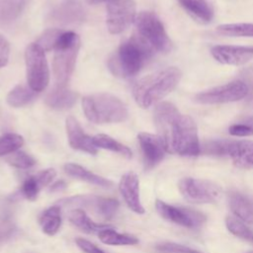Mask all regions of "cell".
<instances>
[{
  "mask_svg": "<svg viewBox=\"0 0 253 253\" xmlns=\"http://www.w3.org/2000/svg\"><path fill=\"white\" fill-rule=\"evenodd\" d=\"M153 119L167 152L189 157L200 154L198 127L193 118L181 114L169 102H160L155 107Z\"/></svg>",
  "mask_w": 253,
  "mask_h": 253,
  "instance_id": "6da1fadb",
  "label": "cell"
},
{
  "mask_svg": "<svg viewBox=\"0 0 253 253\" xmlns=\"http://www.w3.org/2000/svg\"><path fill=\"white\" fill-rule=\"evenodd\" d=\"M182 77L179 68L170 66L139 79L132 87V95L136 104L149 108L171 93Z\"/></svg>",
  "mask_w": 253,
  "mask_h": 253,
  "instance_id": "7a4b0ae2",
  "label": "cell"
},
{
  "mask_svg": "<svg viewBox=\"0 0 253 253\" xmlns=\"http://www.w3.org/2000/svg\"><path fill=\"white\" fill-rule=\"evenodd\" d=\"M153 48L139 36L123 42L109 60V68L116 76L129 77L139 72L145 61L151 57Z\"/></svg>",
  "mask_w": 253,
  "mask_h": 253,
  "instance_id": "3957f363",
  "label": "cell"
},
{
  "mask_svg": "<svg viewBox=\"0 0 253 253\" xmlns=\"http://www.w3.org/2000/svg\"><path fill=\"white\" fill-rule=\"evenodd\" d=\"M82 109L86 118L94 124L124 122L128 115L126 105L109 93H96L84 97Z\"/></svg>",
  "mask_w": 253,
  "mask_h": 253,
  "instance_id": "277c9868",
  "label": "cell"
},
{
  "mask_svg": "<svg viewBox=\"0 0 253 253\" xmlns=\"http://www.w3.org/2000/svg\"><path fill=\"white\" fill-rule=\"evenodd\" d=\"M79 48L80 39L78 35L71 31H63L53 49L52 66L57 85L64 86L71 76Z\"/></svg>",
  "mask_w": 253,
  "mask_h": 253,
  "instance_id": "5b68a950",
  "label": "cell"
},
{
  "mask_svg": "<svg viewBox=\"0 0 253 253\" xmlns=\"http://www.w3.org/2000/svg\"><path fill=\"white\" fill-rule=\"evenodd\" d=\"M135 25L139 37L153 49L160 52H167L171 49V40L156 14L150 11L140 12L135 18Z\"/></svg>",
  "mask_w": 253,
  "mask_h": 253,
  "instance_id": "8992f818",
  "label": "cell"
},
{
  "mask_svg": "<svg viewBox=\"0 0 253 253\" xmlns=\"http://www.w3.org/2000/svg\"><path fill=\"white\" fill-rule=\"evenodd\" d=\"M27 80L36 92L43 91L49 82V69L44 50L37 43H31L25 51Z\"/></svg>",
  "mask_w": 253,
  "mask_h": 253,
  "instance_id": "52a82bcc",
  "label": "cell"
},
{
  "mask_svg": "<svg viewBox=\"0 0 253 253\" xmlns=\"http://www.w3.org/2000/svg\"><path fill=\"white\" fill-rule=\"evenodd\" d=\"M178 188L185 200L193 204H213L221 196L218 185L203 179L183 178L179 181Z\"/></svg>",
  "mask_w": 253,
  "mask_h": 253,
  "instance_id": "ba28073f",
  "label": "cell"
},
{
  "mask_svg": "<svg viewBox=\"0 0 253 253\" xmlns=\"http://www.w3.org/2000/svg\"><path fill=\"white\" fill-rule=\"evenodd\" d=\"M247 93V85L243 81L235 80L220 86L205 90L197 94L195 100L200 104L207 105L231 103L243 99L244 97H246Z\"/></svg>",
  "mask_w": 253,
  "mask_h": 253,
  "instance_id": "9c48e42d",
  "label": "cell"
},
{
  "mask_svg": "<svg viewBox=\"0 0 253 253\" xmlns=\"http://www.w3.org/2000/svg\"><path fill=\"white\" fill-rule=\"evenodd\" d=\"M155 209L164 219L189 229L200 228L207 219L206 215L201 211L193 209L172 206L161 200L155 201Z\"/></svg>",
  "mask_w": 253,
  "mask_h": 253,
  "instance_id": "30bf717a",
  "label": "cell"
},
{
  "mask_svg": "<svg viewBox=\"0 0 253 253\" xmlns=\"http://www.w3.org/2000/svg\"><path fill=\"white\" fill-rule=\"evenodd\" d=\"M134 0H111L107 6V27L111 34L124 32L136 18Z\"/></svg>",
  "mask_w": 253,
  "mask_h": 253,
  "instance_id": "8fae6325",
  "label": "cell"
},
{
  "mask_svg": "<svg viewBox=\"0 0 253 253\" xmlns=\"http://www.w3.org/2000/svg\"><path fill=\"white\" fill-rule=\"evenodd\" d=\"M86 12L79 0H62L48 12V20L57 25H74L82 23Z\"/></svg>",
  "mask_w": 253,
  "mask_h": 253,
  "instance_id": "7c38bea8",
  "label": "cell"
},
{
  "mask_svg": "<svg viewBox=\"0 0 253 253\" xmlns=\"http://www.w3.org/2000/svg\"><path fill=\"white\" fill-rule=\"evenodd\" d=\"M211 54L221 64L238 66L253 59V46L214 45L211 48Z\"/></svg>",
  "mask_w": 253,
  "mask_h": 253,
  "instance_id": "4fadbf2b",
  "label": "cell"
},
{
  "mask_svg": "<svg viewBox=\"0 0 253 253\" xmlns=\"http://www.w3.org/2000/svg\"><path fill=\"white\" fill-rule=\"evenodd\" d=\"M137 138L142 151L145 169L148 170L155 167L164 158L167 152L161 137L148 132H140Z\"/></svg>",
  "mask_w": 253,
  "mask_h": 253,
  "instance_id": "5bb4252c",
  "label": "cell"
},
{
  "mask_svg": "<svg viewBox=\"0 0 253 253\" xmlns=\"http://www.w3.org/2000/svg\"><path fill=\"white\" fill-rule=\"evenodd\" d=\"M76 205L93 211V212L105 219H112L118 212L120 203L114 198H104L94 195H81L76 198Z\"/></svg>",
  "mask_w": 253,
  "mask_h": 253,
  "instance_id": "9a60e30c",
  "label": "cell"
},
{
  "mask_svg": "<svg viewBox=\"0 0 253 253\" xmlns=\"http://www.w3.org/2000/svg\"><path fill=\"white\" fill-rule=\"evenodd\" d=\"M120 193L127 208L135 213L142 214L145 210L140 202L139 179L134 172L124 174L119 182Z\"/></svg>",
  "mask_w": 253,
  "mask_h": 253,
  "instance_id": "2e32d148",
  "label": "cell"
},
{
  "mask_svg": "<svg viewBox=\"0 0 253 253\" xmlns=\"http://www.w3.org/2000/svg\"><path fill=\"white\" fill-rule=\"evenodd\" d=\"M66 132L69 145L73 149L84 151L92 155L97 153L98 150L93 143V137L84 131L75 118L68 117L66 119Z\"/></svg>",
  "mask_w": 253,
  "mask_h": 253,
  "instance_id": "e0dca14e",
  "label": "cell"
},
{
  "mask_svg": "<svg viewBox=\"0 0 253 253\" xmlns=\"http://www.w3.org/2000/svg\"><path fill=\"white\" fill-rule=\"evenodd\" d=\"M56 176V171L53 168H47L38 172L37 174L28 177L22 184L20 189L21 195L29 200L35 201L38 198L41 190L49 185Z\"/></svg>",
  "mask_w": 253,
  "mask_h": 253,
  "instance_id": "ac0fdd59",
  "label": "cell"
},
{
  "mask_svg": "<svg viewBox=\"0 0 253 253\" xmlns=\"http://www.w3.org/2000/svg\"><path fill=\"white\" fill-rule=\"evenodd\" d=\"M227 155L232 163L242 169L253 168V140H229Z\"/></svg>",
  "mask_w": 253,
  "mask_h": 253,
  "instance_id": "d6986e66",
  "label": "cell"
},
{
  "mask_svg": "<svg viewBox=\"0 0 253 253\" xmlns=\"http://www.w3.org/2000/svg\"><path fill=\"white\" fill-rule=\"evenodd\" d=\"M76 100L77 94L62 85H57L51 89L45 97L46 105L55 110L69 109L76 103Z\"/></svg>",
  "mask_w": 253,
  "mask_h": 253,
  "instance_id": "ffe728a7",
  "label": "cell"
},
{
  "mask_svg": "<svg viewBox=\"0 0 253 253\" xmlns=\"http://www.w3.org/2000/svg\"><path fill=\"white\" fill-rule=\"evenodd\" d=\"M63 168H64L65 173L74 179L81 180V181L87 182L89 184L103 187V188H111L113 186L112 181L87 170L86 168L82 167L79 164L66 163Z\"/></svg>",
  "mask_w": 253,
  "mask_h": 253,
  "instance_id": "44dd1931",
  "label": "cell"
},
{
  "mask_svg": "<svg viewBox=\"0 0 253 253\" xmlns=\"http://www.w3.org/2000/svg\"><path fill=\"white\" fill-rule=\"evenodd\" d=\"M229 208L231 211L246 223L253 224V202L244 195L233 192L230 194Z\"/></svg>",
  "mask_w": 253,
  "mask_h": 253,
  "instance_id": "7402d4cb",
  "label": "cell"
},
{
  "mask_svg": "<svg viewBox=\"0 0 253 253\" xmlns=\"http://www.w3.org/2000/svg\"><path fill=\"white\" fill-rule=\"evenodd\" d=\"M67 217L73 225H75L76 227H78L82 231H84L86 233H89V234H94V233L97 234L102 229H105L107 227L112 226L111 224L98 223V222L93 221L88 216V214L84 211V210H82L80 208H76V209L71 210L68 212Z\"/></svg>",
  "mask_w": 253,
  "mask_h": 253,
  "instance_id": "603a6c76",
  "label": "cell"
},
{
  "mask_svg": "<svg viewBox=\"0 0 253 253\" xmlns=\"http://www.w3.org/2000/svg\"><path fill=\"white\" fill-rule=\"evenodd\" d=\"M42 230L48 236L55 235L61 226V207L58 205L50 206L45 209L39 217Z\"/></svg>",
  "mask_w": 253,
  "mask_h": 253,
  "instance_id": "cb8c5ba5",
  "label": "cell"
},
{
  "mask_svg": "<svg viewBox=\"0 0 253 253\" xmlns=\"http://www.w3.org/2000/svg\"><path fill=\"white\" fill-rule=\"evenodd\" d=\"M30 0H0V25L9 26L19 19Z\"/></svg>",
  "mask_w": 253,
  "mask_h": 253,
  "instance_id": "d4e9b609",
  "label": "cell"
},
{
  "mask_svg": "<svg viewBox=\"0 0 253 253\" xmlns=\"http://www.w3.org/2000/svg\"><path fill=\"white\" fill-rule=\"evenodd\" d=\"M179 4L196 20L201 23H210L213 17V11L207 0H177Z\"/></svg>",
  "mask_w": 253,
  "mask_h": 253,
  "instance_id": "484cf974",
  "label": "cell"
},
{
  "mask_svg": "<svg viewBox=\"0 0 253 253\" xmlns=\"http://www.w3.org/2000/svg\"><path fill=\"white\" fill-rule=\"evenodd\" d=\"M97 235L107 245H135L139 242L137 237L126 233H120L113 226L102 229Z\"/></svg>",
  "mask_w": 253,
  "mask_h": 253,
  "instance_id": "4316f807",
  "label": "cell"
},
{
  "mask_svg": "<svg viewBox=\"0 0 253 253\" xmlns=\"http://www.w3.org/2000/svg\"><path fill=\"white\" fill-rule=\"evenodd\" d=\"M37 97V92L31 87L20 84L15 86L7 95V103L14 108H20L33 102Z\"/></svg>",
  "mask_w": 253,
  "mask_h": 253,
  "instance_id": "83f0119b",
  "label": "cell"
},
{
  "mask_svg": "<svg viewBox=\"0 0 253 253\" xmlns=\"http://www.w3.org/2000/svg\"><path fill=\"white\" fill-rule=\"evenodd\" d=\"M93 143L97 148L99 147V148L117 152V153L125 156L126 158H130L132 155L131 150L127 146L117 141L110 135H107L104 133L96 134L95 136H93Z\"/></svg>",
  "mask_w": 253,
  "mask_h": 253,
  "instance_id": "f1b7e54d",
  "label": "cell"
},
{
  "mask_svg": "<svg viewBox=\"0 0 253 253\" xmlns=\"http://www.w3.org/2000/svg\"><path fill=\"white\" fill-rule=\"evenodd\" d=\"M216 32L228 37H248L253 38V23L222 24L216 27Z\"/></svg>",
  "mask_w": 253,
  "mask_h": 253,
  "instance_id": "f546056e",
  "label": "cell"
},
{
  "mask_svg": "<svg viewBox=\"0 0 253 253\" xmlns=\"http://www.w3.org/2000/svg\"><path fill=\"white\" fill-rule=\"evenodd\" d=\"M225 225L229 232H231L233 235L253 243V230H251L239 219L233 216H227L225 218Z\"/></svg>",
  "mask_w": 253,
  "mask_h": 253,
  "instance_id": "4dcf8cb0",
  "label": "cell"
},
{
  "mask_svg": "<svg viewBox=\"0 0 253 253\" xmlns=\"http://www.w3.org/2000/svg\"><path fill=\"white\" fill-rule=\"evenodd\" d=\"M24 144V138L17 133H5L0 136V157L12 154Z\"/></svg>",
  "mask_w": 253,
  "mask_h": 253,
  "instance_id": "1f68e13d",
  "label": "cell"
},
{
  "mask_svg": "<svg viewBox=\"0 0 253 253\" xmlns=\"http://www.w3.org/2000/svg\"><path fill=\"white\" fill-rule=\"evenodd\" d=\"M63 30L60 29H48L42 33V35L37 41V43L44 50L54 49Z\"/></svg>",
  "mask_w": 253,
  "mask_h": 253,
  "instance_id": "d6a6232c",
  "label": "cell"
},
{
  "mask_svg": "<svg viewBox=\"0 0 253 253\" xmlns=\"http://www.w3.org/2000/svg\"><path fill=\"white\" fill-rule=\"evenodd\" d=\"M8 163L19 169H28L36 164V160L30 154L17 150L13 152L7 159Z\"/></svg>",
  "mask_w": 253,
  "mask_h": 253,
  "instance_id": "836d02e7",
  "label": "cell"
},
{
  "mask_svg": "<svg viewBox=\"0 0 253 253\" xmlns=\"http://www.w3.org/2000/svg\"><path fill=\"white\" fill-rule=\"evenodd\" d=\"M156 250L162 253H202L201 251L191 248L189 246L174 242L160 243L156 246Z\"/></svg>",
  "mask_w": 253,
  "mask_h": 253,
  "instance_id": "e575fe53",
  "label": "cell"
},
{
  "mask_svg": "<svg viewBox=\"0 0 253 253\" xmlns=\"http://www.w3.org/2000/svg\"><path fill=\"white\" fill-rule=\"evenodd\" d=\"M229 140L221 139V140H211L205 144V152L210 155L223 156L227 155Z\"/></svg>",
  "mask_w": 253,
  "mask_h": 253,
  "instance_id": "d590c367",
  "label": "cell"
},
{
  "mask_svg": "<svg viewBox=\"0 0 253 253\" xmlns=\"http://www.w3.org/2000/svg\"><path fill=\"white\" fill-rule=\"evenodd\" d=\"M228 131L234 136H250L253 135V119L244 124H234L228 127Z\"/></svg>",
  "mask_w": 253,
  "mask_h": 253,
  "instance_id": "8d00e7d4",
  "label": "cell"
},
{
  "mask_svg": "<svg viewBox=\"0 0 253 253\" xmlns=\"http://www.w3.org/2000/svg\"><path fill=\"white\" fill-rule=\"evenodd\" d=\"M75 243L84 253H106L104 250L99 248L97 245L92 243L91 241L84 238H76Z\"/></svg>",
  "mask_w": 253,
  "mask_h": 253,
  "instance_id": "74e56055",
  "label": "cell"
},
{
  "mask_svg": "<svg viewBox=\"0 0 253 253\" xmlns=\"http://www.w3.org/2000/svg\"><path fill=\"white\" fill-rule=\"evenodd\" d=\"M9 56H10L9 42L2 35H0V67H3L8 63Z\"/></svg>",
  "mask_w": 253,
  "mask_h": 253,
  "instance_id": "f35d334b",
  "label": "cell"
},
{
  "mask_svg": "<svg viewBox=\"0 0 253 253\" xmlns=\"http://www.w3.org/2000/svg\"><path fill=\"white\" fill-rule=\"evenodd\" d=\"M65 186H66V185H65L64 181H56V182H54V183L50 186V191H51V192L59 191V190H62Z\"/></svg>",
  "mask_w": 253,
  "mask_h": 253,
  "instance_id": "ab89813d",
  "label": "cell"
},
{
  "mask_svg": "<svg viewBox=\"0 0 253 253\" xmlns=\"http://www.w3.org/2000/svg\"><path fill=\"white\" fill-rule=\"evenodd\" d=\"M89 3L92 4H97V3H102V2H106V1H111V0H87Z\"/></svg>",
  "mask_w": 253,
  "mask_h": 253,
  "instance_id": "60d3db41",
  "label": "cell"
},
{
  "mask_svg": "<svg viewBox=\"0 0 253 253\" xmlns=\"http://www.w3.org/2000/svg\"><path fill=\"white\" fill-rule=\"evenodd\" d=\"M245 253H253V251H248V252H245Z\"/></svg>",
  "mask_w": 253,
  "mask_h": 253,
  "instance_id": "b9f144b4",
  "label": "cell"
}]
</instances>
